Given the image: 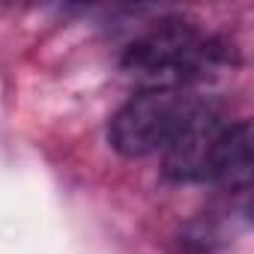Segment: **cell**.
Returning a JSON list of instances; mask_svg holds the SVG:
<instances>
[{
    "label": "cell",
    "instance_id": "3957f363",
    "mask_svg": "<svg viewBox=\"0 0 254 254\" xmlns=\"http://www.w3.org/2000/svg\"><path fill=\"white\" fill-rule=\"evenodd\" d=\"M224 129H227L224 111L212 99L200 96L194 102V108L186 114V120L177 126L171 141L162 147L165 150V159H162L165 177L174 183H206L212 156H215V147H218Z\"/></svg>",
    "mask_w": 254,
    "mask_h": 254
},
{
    "label": "cell",
    "instance_id": "7a4b0ae2",
    "mask_svg": "<svg viewBox=\"0 0 254 254\" xmlns=\"http://www.w3.org/2000/svg\"><path fill=\"white\" fill-rule=\"evenodd\" d=\"M197 99L191 90H138L108 123L111 147L129 159L162 150Z\"/></svg>",
    "mask_w": 254,
    "mask_h": 254
},
{
    "label": "cell",
    "instance_id": "6da1fadb",
    "mask_svg": "<svg viewBox=\"0 0 254 254\" xmlns=\"http://www.w3.org/2000/svg\"><path fill=\"white\" fill-rule=\"evenodd\" d=\"M233 63V48L183 15L159 18L123 54V72L141 90H191V84Z\"/></svg>",
    "mask_w": 254,
    "mask_h": 254
},
{
    "label": "cell",
    "instance_id": "277c9868",
    "mask_svg": "<svg viewBox=\"0 0 254 254\" xmlns=\"http://www.w3.org/2000/svg\"><path fill=\"white\" fill-rule=\"evenodd\" d=\"M251 174H254V129H251V123L248 120L227 123V129L215 147L206 183L248 194Z\"/></svg>",
    "mask_w": 254,
    "mask_h": 254
}]
</instances>
